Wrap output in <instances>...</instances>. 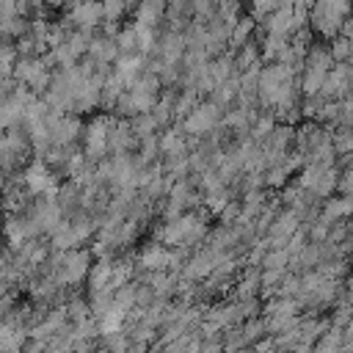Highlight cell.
Listing matches in <instances>:
<instances>
[{
  "instance_id": "6da1fadb",
  "label": "cell",
  "mask_w": 353,
  "mask_h": 353,
  "mask_svg": "<svg viewBox=\"0 0 353 353\" xmlns=\"http://www.w3.org/2000/svg\"><path fill=\"white\" fill-rule=\"evenodd\" d=\"M99 14H102V6H97V3H85V6H80V8L74 11V19H77L80 25H94V22L99 19Z\"/></svg>"
}]
</instances>
